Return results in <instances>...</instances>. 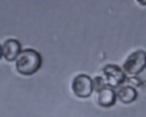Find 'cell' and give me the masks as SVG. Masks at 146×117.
Masks as SVG:
<instances>
[{
    "mask_svg": "<svg viewBox=\"0 0 146 117\" xmlns=\"http://www.w3.org/2000/svg\"><path fill=\"white\" fill-rule=\"evenodd\" d=\"M42 57L33 49H26L16 59V69L23 75H32L40 69Z\"/></svg>",
    "mask_w": 146,
    "mask_h": 117,
    "instance_id": "obj_1",
    "label": "cell"
},
{
    "mask_svg": "<svg viewBox=\"0 0 146 117\" xmlns=\"http://www.w3.org/2000/svg\"><path fill=\"white\" fill-rule=\"evenodd\" d=\"M146 69V52L137 50L131 53L122 65V69L128 75H137Z\"/></svg>",
    "mask_w": 146,
    "mask_h": 117,
    "instance_id": "obj_2",
    "label": "cell"
},
{
    "mask_svg": "<svg viewBox=\"0 0 146 117\" xmlns=\"http://www.w3.org/2000/svg\"><path fill=\"white\" fill-rule=\"evenodd\" d=\"M72 90L79 98H88L94 91L92 79L87 75H78L72 83Z\"/></svg>",
    "mask_w": 146,
    "mask_h": 117,
    "instance_id": "obj_3",
    "label": "cell"
},
{
    "mask_svg": "<svg viewBox=\"0 0 146 117\" xmlns=\"http://www.w3.org/2000/svg\"><path fill=\"white\" fill-rule=\"evenodd\" d=\"M102 73L106 77V81L108 85L111 87H117L121 85L125 81L126 79V73L117 65L113 63H108L102 69Z\"/></svg>",
    "mask_w": 146,
    "mask_h": 117,
    "instance_id": "obj_4",
    "label": "cell"
},
{
    "mask_svg": "<svg viewBox=\"0 0 146 117\" xmlns=\"http://www.w3.org/2000/svg\"><path fill=\"white\" fill-rule=\"evenodd\" d=\"M21 52V44L18 40L8 39L4 42L3 47H2V53L6 61H13L14 59H17Z\"/></svg>",
    "mask_w": 146,
    "mask_h": 117,
    "instance_id": "obj_5",
    "label": "cell"
},
{
    "mask_svg": "<svg viewBox=\"0 0 146 117\" xmlns=\"http://www.w3.org/2000/svg\"><path fill=\"white\" fill-rule=\"evenodd\" d=\"M116 99V91L108 85L98 92V104L102 107H111L115 104Z\"/></svg>",
    "mask_w": 146,
    "mask_h": 117,
    "instance_id": "obj_6",
    "label": "cell"
},
{
    "mask_svg": "<svg viewBox=\"0 0 146 117\" xmlns=\"http://www.w3.org/2000/svg\"><path fill=\"white\" fill-rule=\"evenodd\" d=\"M137 96H138V93H137L136 89L129 85L119 87L116 91L117 99L123 104L132 103L137 99Z\"/></svg>",
    "mask_w": 146,
    "mask_h": 117,
    "instance_id": "obj_7",
    "label": "cell"
},
{
    "mask_svg": "<svg viewBox=\"0 0 146 117\" xmlns=\"http://www.w3.org/2000/svg\"><path fill=\"white\" fill-rule=\"evenodd\" d=\"M106 81L104 77H96L94 79H92V87H94V91H96L98 93V91L102 89L104 87H106Z\"/></svg>",
    "mask_w": 146,
    "mask_h": 117,
    "instance_id": "obj_8",
    "label": "cell"
},
{
    "mask_svg": "<svg viewBox=\"0 0 146 117\" xmlns=\"http://www.w3.org/2000/svg\"><path fill=\"white\" fill-rule=\"evenodd\" d=\"M137 2H138L140 5L142 6H146V0H136Z\"/></svg>",
    "mask_w": 146,
    "mask_h": 117,
    "instance_id": "obj_9",
    "label": "cell"
},
{
    "mask_svg": "<svg viewBox=\"0 0 146 117\" xmlns=\"http://www.w3.org/2000/svg\"><path fill=\"white\" fill-rule=\"evenodd\" d=\"M2 56H3V53H2V48L0 47V59H1Z\"/></svg>",
    "mask_w": 146,
    "mask_h": 117,
    "instance_id": "obj_10",
    "label": "cell"
}]
</instances>
